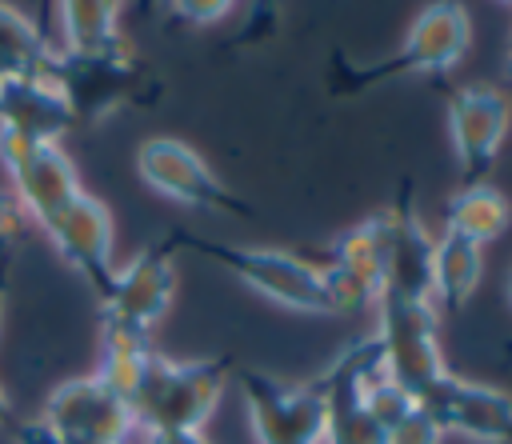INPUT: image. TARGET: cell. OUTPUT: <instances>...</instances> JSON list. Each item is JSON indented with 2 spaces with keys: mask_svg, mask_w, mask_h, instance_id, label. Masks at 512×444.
Returning <instances> with one entry per match:
<instances>
[{
  "mask_svg": "<svg viewBox=\"0 0 512 444\" xmlns=\"http://www.w3.org/2000/svg\"><path fill=\"white\" fill-rule=\"evenodd\" d=\"M172 244H184L200 256H208L212 264L228 268L244 288H252L256 296L288 308V312H304V316H332L328 296H324V280H320V264H308L296 252L284 248H248V244H220V240H204L192 232H172Z\"/></svg>",
  "mask_w": 512,
  "mask_h": 444,
  "instance_id": "6da1fadb",
  "label": "cell"
},
{
  "mask_svg": "<svg viewBox=\"0 0 512 444\" xmlns=\"http://www.w3.org/2000/svg\"><path fill=\"white\" fill-rule=\"evenodd\" d=\"M228 380V360H168L152 356L128 408L144 428L204 432Z\"/></svg>",
  "mask_w": 512,
  "mask_h": 444,
  "instance_id": "7a4b0ae2",
  "label": "cell"
},
{
  "mask_svg": "<svg viewBox=\"0 0 512 444\" xmlns=\"http://www.w3.org/2000/svg\"><path fill=\"white\" fill-rule=\"evenodd\" d=\"M376 340L384 352V372L400 388H408L416 400L448 372L440 352V328H436V304L384 296L376 304Z\"/></svg>",
  "mask_w": 512,
  "mask_h": 444,
  "instance_id": "3957f363",
  "label": "cell"
},
{
  "mask_svg": "<svg viewBox=\"0 0 512 444\" xmlns=\"http://www.w3.org/2000/svg\"><path fill=\"white\" fill-rule=\"evenodd\" d=\"M44 72L60 88V96L72 112V124H96L120 100H128L144 80V64L136 60L132 44H120L112 52H88V56L64 52L56 44Z\"/></svg>",
  "mask_w": 512,
  "mask_h": 444,
  "instance_id": "277c9868",
  "label": "cell"
},
{
  "mask_svg": "<svg viewBox=\"0 0 512 444\" xmlns=\"http://www.w3.org/2000/svg\"><path fill=\"white\" fill-rule=\"evenodd\" d=\"M136 172L140 180L184 204V208H196V212H232V216H248V200L240 192H232L204 160L196 148H188L184 140L176 136H148L136 152Z\"/></svg>",
  "mask_w": 512,
  "mask_h": 444,
  "instance_id": "5b68a950",
  "label": "cell"
},
{
  "mask_svg": "<svg viewBox=\"0 0 512 444\" xmlns=\"http://www.w3.org/2000/svg\"><path fill=\"white\" fill-rule=\"evenodd\" d=\"M240 388L256 444H324L328 404L316 380L288 384L268 372H240Z\"/></svg>",
  "mask_w": 512,
  "mask_h": 444,
  "instance_id": "8992f818",
  "label": "cell"
},
{
  "mask_svg": "<svg viewBox=\"0 0 512 444\" xmlns=\"http://www.w3.org/2000/svg\"><path fill=\"white\" fill-rule=\"evenodd\" d=\"M0 164H4L8 188L40 228L84 192L80 172L60 144H40V140L0 132Z\"/></svg>",
  "mask_w": 512,
  "mask_h": 444,
  "instance_id": "52a82bcc",
  "label": "cell"
},
{
  "mask_svg": "<svg viewBox=\"0 0 512 444\" xmlns=\"http://www.w3.org/2000/svg\"><path fill=\"white\" fill-rule=\"evenodd\" d=\"M420 408L444 428V436L452 432L476 444H512V396L496 384L444 372L420 396Z\"/></svg>",
  "mask_w": 512,
  "mask_h": 444,
  "instance_id": "ba28073f",
  "label": "cell"
},
{
  "mask_svg": "<svg viewBox=\"0 0 512 444\" xmlns=\"http://www.w3.org/2000/svg\"><path fill=\"white\" fill-rule=\"evenodd\" d=\"M512 124L508 92L496 84H464L448 92V136L456 148V160L468 176V184L488 180L500 144Z\"/></svg>",
  "mask_w": 512,
  "mask_h": 444,
  "instance_id": "9c48e42d",
  "label": "cell"
},
{
  "mask_svg": "<svg viewBox=\"0 0 512 444\" xmlns=\"http://www.w3.org/2000/svg\"><path fill=\"white\" fill-rule=\"evenodd\" d=\"M52 248L60 252V260L84 276V284L96 292V300L108 296L112 280H116V264H112V212L92 196L80 192L68 208H60L48 224H44Z\"/></svg>",
  "mask_w": 512,
  "mask_h": 444,
  "instance_id": "30bf717a",
  "label": "cell"
},
{
  "mask_svg": "<svg viewBox=\"0 0 512 444\" xmlns=\"http://www.w3.org/2000/svg\"><path fill=\"white\" fill-rule=\"evenodd\" d=\"M64 440H100V444H124L136 416L124 396H116L108 384H100L92 372L60 380L40 412Z\"/></svg>",
  "mask_w": 512,
  "mask_h": 444,
  "instance_id": "8fae6325",
  "label": "cell"
},
{
  "mask_svg": "<svg viewBox=\"0 0 512 444\" xmlns=\"http://www.w3.org/2000/svg\"><path fill=\"white\" fill-rule=\"evenodd\" d=\"M172 240L164 244H152L144 252H136L124 268H116V280L108 288V296L100 300L104 304V320H116V324H128V328H140V332H152L172 296H176V264H172Z\"/></svg>",
  "mask_w": 512,
  "mask_h": 444,
  "instance_id": "7c38bea8",
  "label": "cell"
},
{
  "mask_svg": "<svg viewBox=\"0 0 512 444\" xmlns=\"http://www.w3.org/2000/svg\"><path fill=\"white\" fill-rule=\"evenodd\" d=\"M468 44H472V20H468V8L440 0V4H428V8L412 20V28H408L400 52H396L380 72L444 76L448 68H456V64L464 60Z\"/></svg>",
  "mask_w": 512,
  "mask_h": 444,
  "instance_id": "4fadbf2b",
  "label": "cell"
},
{
  "mask_svg": "<svg viewBox=\"0 0 512 444\" xmlns=\"http://www.w3.org/2000/svg\"><path fill=\"white\" fill-rule=\"evenodd\" d=\"M68 128H76L72 112L60 88L48 80V72H28L0 84V132L40 144H60Z\"/></svg>",
  "mask_w": 512,
  "mask_h": 444,
  "instance_id": "5bb4252c",
  "label": "cell"
},
{
  "mask_svg": "<svg viewBox=\"0 0 512 444\" xmlns=\"http://www.w3.org/2000/svg\"><path fill=\"white\" fill-rule=\"evenodd\" d=\"M388 212H392V248H388V292L384 296H404V300L432 304V252H436V240L416 220V212L408 204V192Z\"/></svg>",
  "mask_w": 512,
  "mask_h": 444,
  "instance_id": "9a60e30c",
  "label": "cell"
},
{
  "mask_svg": "<svg viewBox=\"0 0 512 444\" xmlns=\"http://www.w3.org/2000/svg\"><path fill=\"white\" fill-rule=\"evenodd\" d=\"M388 248H392V212H376L352 224L344 236H336L324 264H336L348 276H356L380 304L388 292Z\"/></svg>",
  "mask_w": 512,
  "mask_h": 444,
  "instance_id": "2e32d148",
  "label": "cell"
},
{
  "mask_svg": "<svg viewBox=\"0 0 512 444\" xmlns=\"http://www.w3.org/2000/svg\"><path fill=\"white\" fill-rule=\"evenodd\" d=\"M152 356H156L152 352V332H140V328H128V324L104 320L100 324V356H96L92 376L100 384H108L116 396L132 400V392L140 388Z\"/></svg>",
  "mask_w": 512,
  "mask_h": 444,
  "instance_id": "e0dca14e",
  "label": "cell"
},
{
  "mask_svg": "<svg viewBox=\"0 0 512 444\" xmlns=\"http://www.w3.org/2000/svg\"><path fill=\"white\" fill-rule=\"evenodd\" d=\"M508 224H512V204L488 180L464 184L444 204V232H456V236H464V240H472L480 248L500 240L508 232Z\"/></svg>",
  "mask_w": 512,
  "mask_h": 444,
  "instance_id": "ac0fdd59",
  "label": "cell"
},
{
  "mask_svg": "<svg viewBox=\"0 0 512 444\" xmlns=\"http://www.w3.org/2000/svg\"><path fill=\"white\" fill-rule=\"evenodd\" d=\"M480 272H484V248L456 232H440L432 252V304L444 312L464 308V300L480 284Z\"/></svg>",
  "mask_w": 512,
  "mask_h": 444,
  "instance_id": "d6986e66",
  "label": "cell"
},
{
  "mask_svg": "<svg viewBox=\"0 0 512 444\" xmlns=\"http://www.w3.org/2000/svg\"><path fill=\"white\" fill-rule=\"evenodd\" d=\"M60 32H64V52H112L124 40L120 32V4L108 0H68L60 4Z\"/></svg>",
  "mask_w": 512,
  "mask_h": 444,
  "instance_id": "ffe728a7",
  "label": "cell"
},
{
  "mask_svg": "<svg viewBox=\"0 0 512 444\" xmlns=\"http://www.w3.org/2000/svg\"><path fill=\"white\" fill-rule=\"evenodd\" d=\"M52 48L56 44L24 12L0 4V84L28 76V72H44Z\"/></svg>",
  "mask_w": 512,
  "mask_h": 444,
  "instance_id": "44dd1931",
  "label": "cell"
},
{
  "mask_svg": "<svg viewBox=\"0 0 512 444\" xmlns=\"http://www.w3.org/2000/svg\"><path fill=\"white\" fill-rule=\"evenodd\" d=\"M360 404L392 432L396 424H404L416 408H420V400L408 392V388H400L396 380H388V376H380V380H372L368 388H364V396H360Z\"/></svg>",
  "mask_w": 512,
  "mask_h": 444,
  "instance_id": "7402d4cb",
  "label": "cell"
},
{
  "mask_svg": "<svg viewBox=\"0 0 512 444\" xmlns=\"http://www.w3.org/2000/svg\"><path fill=\"white\" fill-rule=\"evenodd\" d=\"M28 228H32L28 208L16 200L12 188H0V256H12L16 244L28 236Z\"/></svg>",
  "mask_w": 512,
  "mask_h": 444,
  "instance_id": "603a6c76",
  "label": "cell"
},
{
  "mask_svg": "<svg viewBox=\"0 0 512 444\" xmlns=\"http://www.w3.org/2000/svg\"><path fill=\"white\" fill-rule=\"evenodd\" d=\"M440 440H444V428L424 408H416L404 424H396L388 432V444H440Z\"/></svg>",
  "mask_w": 512,
  "mask_h": 444,
  "instance_id": "cb8c5ba5",
  "label": "cell"
},
{
  "mask_svg": "<svg viewBox=\"0 0 512 444\" xmlns=\"http://www.w3.org/2000/svg\"><path fill=\"white\" fill-rule=\"evenodd\" d=\"M232 12V4L228 0H180V4H172V16H180L184 24H192V28H208V24H220L224 16Z\"/></svg>",
  "mask_w": 512,
  "mask_h": 444,
  "instance_id": "d4e9b609",
  "label": "cell"
},
{
  "mask_svg": "<svg viewBox=\"0 0 512 444\" xmlns=\"http://www.w3.org/2000/svg\"><path fill=\"white\" fill-rule=\"evenodd\" d=\"M12 432V444H68L44 416H32V420H12L8 424Z\"/></svg>",
  "mask_w": 512,
  "mask_h": 444,
  "instance_id": "484cf974",
  "label": "cell"
},
{
  "mask_svg": "<svg viewBox=\"0 0 512 444\" xmlns=\"http://www.w3.org/2000/svg\"><path fill=\"white\" fill-rule=\"evenodd\" d=\"M148 444H212L204 432H176V428H148Z\"/></svg>",
  "mask_w": 512,
  "mask_h": 444,
  "instance_id": "4316f807",
  "label": "cell"
},
{
  "mask_svg": "<svg viewBox=\"0 0 512 444\" xmlns=\"http://www.w3.org/2000/svg\"><path fill=\"white\" fill-rule=\"evenodd\" d=\"M8 268H12V256H0V320H4V292H8Z\"/></svg>",
  "mask_w": 512,
  "mask_h": 444,
  "instance_id": "83f0119b",
  "label": "cell"
},
{
  "mask_svg": "<svg viewBox=\"0 0 512 444\" xmlns=\"http://www.w3.org/2000/svg\"><path fill=\"white\" fill-rule=\"evenodd\" d=\"M12 420H16V416H12V408H8V396H4V388H0V424L8 428Z\"/></svg>",
  "mask_w": 512,
  "mask_h": 444,
  "instance_id": "f1b7e54d",
  "label": "cell"
},
{
  "mask_svg": "<svg viewBox=\"0 0 512 444\" xmlns=\"http://www.w3.org/2000/svg\"><path fill=\"white\" fill-rule=\"evenodd\" d=\"M508 72H512V36H508Z\"/></svg>",
  "mask_w": 512,
  "mask_h": 444,
  "instance_id": "f546056e",
  "label": "cell"
},
{
  "mask_svg": "<svg viewBox=\"0 0 512 444\" xmlns=\"http://www.w3.org/2000/svg\"><path fill=\"white\" fill-rule=\"evenodd\" d=\"M508 300H512V276H508Z\"/></svg>",
  "mask_w": 512,
  "mask_h": 444,
  "instance_id": "4dcf8cb0",
  "label": "cell"
}]
</instances>
